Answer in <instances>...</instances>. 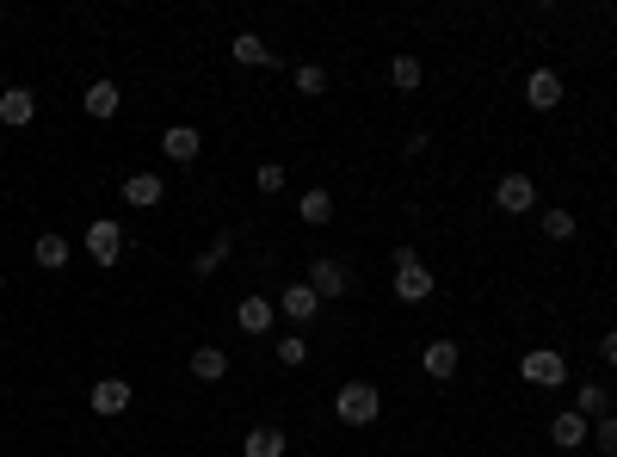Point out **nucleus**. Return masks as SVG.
Returning <instances> with one entry per match:
<instances>
[{
    "instance_id": "1",
    "label": "nucleus",
    "mask_w": 617,
    "mask_h": 457,
    "mask_svg": "<svg viewBox=\"0 0 617 457\" xmlns=\"http://www.w3.org/2000/svg\"><path fill=\"white\" fill-rule=\"evenodd\" d=\"M334 414L346 420V427H371V420L383 414V396H377V383H340V396H334Z\"/></svg>"
},
{
    "instance_id": "2",
    "label": "nucleus",
    "mask_w": 617,
    "mask_h": 457,
    "mask_svg": "<svg viewBox=\"0 0 617 457\" xmlns=\"http://www.w3.org/2000/svg\"><path fill=\"white\" fill-rule=\"evenodd\" d=\"M395 297L402 303H426L432 297V266L414 248H395Z\"/></svg>"
},
{
    "instance_id": "3",
    "label": "nucleus",
    "mask_w": 617,
    "mask_h": 457,
    "mask_svg": "<svg viewBox=\"0 0 617 457\" xmlns=\"http://www.w3.org/2000/svg\"><path fill=\"white\" fill-rule=\"evenodd\" d=\"M519 377L543 383V390H562V383H568V359L556 353V346H531V353L519 359Z\"/></svg>"
},
{
    "instance_id": "4",
    "label": "nucleus",
    "mask_w": 617,
    "mask_h": 457,
    "mask_svg": "<svg viewBox=\"0 0 617 457\" xmlns=\"http://www.w3.org/2000/svg\"><path fill=\"white\" fill-rule=\"evenodd\" d=\"M494 204L506 210V217H525V210L537 204V186H531V173H506V180L494 186Z\"/></svg>"
},
{
    "instance_id": "5",
    "label": "nucleus",
    "mask_w": 617,
    "mask_h": 457,
    "mask_svg": "<svg viewBox=\"0 0 617 457\" xmlns=\"http://www.w3.org/2000/svg\"><path fill=\"white\" fill-rule=\"evenodd\" d=\"M87 254H93L99 266H118V254H124V229H118L112 217H99V223L87 229Z\"/></svg>"
},
{
    "instance_id": "6",
    "label": "nucleus",
    "mask_w": 617,
    "mask_h": 457,
    "mask_svg": "<svg viewBox=\"0 0 617 457\" xmlns=\"http://www.w3.org/2000/svg\"><path fill=\"white\" fill-rule=\"evenodd\" d=\"M31 118H38V99H31V87H7V93H0V124L25 130Z\"/></svg>"
},
{
    "instance_id": "7",
    "label": "nucleus",
    "mask_w": 617,
    "mask_h": 457,
    "mask_svg": "<svg viewBox=\"0 0 617 457\" xmlns=\"http://www.w3.org/2000/svg\"><path fill=\"white\" fill-rule=\"evenodd\" d=\"M346 285H352V272H346L340 260H315V266H309V291H315V297H340Z\"/></svg>"
},
{
    "instance_id": "8",
    "label": "nucleus",
    "mask_w": 617,
    "mask_h": 457,
    "mask_svg": "<svg viewBox=\"0 0 617 457\" xmlns=\"http://www.w3.org/2000/svg\"><path fill=\"white\" fill-rule=\"evenodd\" d=\"M87 402H93V414H124L130 408V383L124 377H99Z\"/></svg>"
},
{
    "instance_id": "9",
    "label": "nucleus",
    "mask_w": 617,
    "mask_h": 457,
    "mask_svg": "<svg viewBox=\"0 0 617 457\" xmlns=\"http://www.w3.org/2000/svg\"><path fill=\"white\" fill-rule=\"evenodd\" d=\"M161 198H167L161 173H130V180H124V204H136V210H155Z\"/></svg>"
},
{
    "instance_id": "10",
    "label": "nucleus",
    "mask_w": 617,
    "mask_h": 457,
    "mask_svg": "<svg viewBox=\"0 0 617 457\" xmlns=\"http://www.w3.org/2000/svg\"><path fill=\"white\" fill-rule=\"evenodd\" d=\"M525 99L537 105V112H556V105H562V81H556V68H537V75L525 81Z\"/></svg>"
},
{
    "instance_id": "11",
    "label": "nucleus",
    "mask_w": 617,
    "mask_h": 457,
    "mask_svg": "<svg viewBox=\"0 0 617 457\" xmlns=\"http://www.w3.org/2000/svg\"><path fill=\"white\" fill-rule=\"evenodd\" d=\"M235 322H241V334H266V328L278 322V303H266V297H241Z\"/></svg>"
},
{
    "instance_id": "12",
    "label": "nucleus",
    "mask_w": 617,
    "mask_h": 457,
    "mask_svg": "<svg viewBox=\"0 0 617 457\" xmlns=\"http://www.w3.org/2000/svg\"><path fill=\"white\" fill-rule=\"evenodd\" d=\"M81 105H87V118H118V105H124V93H118L112 81H93V87L81 93Z\"/></svg>"
},
{
    "instance_id": "13",
    "label": "nucleus",
    "mask_w": 617,
    "mask_h": 457,
    "mask_svg": "<svg viewBox=\"0 0 617 457\" xmlns=\"http://www.w3.org/2000/svg\"><path fill=\"white\" fill-rule=\"evenodd\" d=\"M420 365H426V377H457V340H432L426 353H420Z\"/></svg>"
},
{
    "instance_id": "14",
    "label": "nucleus",
    "mask_w": 617,
    "mask_h": 457,
    "mask_svg": "<svg viewBox=\"0 0 617 457\" xmlns=\"http://www.w3.org/2000/svg\"><path fill=\"white\" fill-rule=\"evenodd\" d=\"M278 309H284V315H290V322H297V328H303V322H315V309H321V297H315L309 285H290V291L278 297Z\"/></svg>"
},
{
    "instance_id": "15",
    "label": "nucleus",
    "mask_w": 617,
    "mask_h": 457,
    "mask_svg": "<svg viewBox=\"0 0 617 457\" xmlns=\"http://www.w3.org/2000/svg\"><path fill=\"white\" fill-rule=\"evenodd\" d=\"M192 377L198 383H223L229 377V353H223V346H198V353H192Z\"/></svg>"
},
{
    "instance_id": "16",
    "label": "nucleus",
    "mask_w": 617,
    "mask_h": 457,
    "mask_svg": "<svg viewBox=\"0 0 617 457\" xmlns=\"http://www.w3.org/2000/svg\"><path fill=\"white\" fill-rule=\"evenodd\" d=\"M161 149H167V161H179V167L198 161V130H192V124H173V130L161 136Z\"/></svg>"
},
{
    "instance_id": "17",
    "label": "nucleus",
    "mask_w": 617,
    "mask_h": 457,
    "mask_svg": "<svg viewBox=\"0 0 617 457\" xmlns=\"http://www.w3.org/2000/svg\"><path fill=\"white\" fill-rule=\"evenodd\" d=\"M284 445H290V439H284L278 427H253V433L241 439V457H284Z\"/></svg>"
},
{
    "instance_id": "18",
    "label": "nucleus",
    "mask_w": 617,
    "mask_h": 457,
    "mask_svg": "<svg viewBox=\"0 0 617 457\" xmlns=\"http://www.w3.org/2000/svg\"><path fill=\"white\" fill-rule=\"evenodd\" d=\"M229 56H235L241 68H272V62H278V56H272V50H266L260 38H253V31H241V38L229 44Z\"/></svg>"
},
{
    "instance_id": "19",
    "label": "nucleus",
    "mask_w": 617,
    "mask_h": 457,
    "mask_svg": "<svg viewBox=\"0 0 617 457\" xmlns=\"http://www.w3.org/2000/svg\"><path fill=\"white\" fill-rule=\"evenodd\" d=\"M550 439H556V445H587V420H580L574 408H562V414L550 420Z\"/></svg>"
},
{
    "instance_id": "20",
    "label": "nucleus",
    "mask_w": 617,
    "mask_h": 457,
    "mask_svg": "<svg viewBox=\"0 0 617 457\" xmlns=\"http://www.w3.org/2000/svg\"><path fill=\"white\" fill-rule=\"evenodd\" d=\"M31 260H38L44 272L68 266V241H62V235H38V241H31Z\"/></svg>"
},
{
    "instance_id": "21",
    "label": "nucleus",
    "mask_w": 617,
    "mask_h": 457,
    "mask_svg": "<svg viewBox=\"0 0 617 457\" xmlns=\"http://www.w3.org/2000/svg\"><path fill=\"white\" fill-rule=\"evenodd\" d=\"M297 217H303V223H328V217H334V192H321V186L303 192V198H297Z\"/></svg>"
},
{
    "instance_id": "22",
    "label": "nucleus",
    "mask_w": 617,
    "mask_h": 457,
    "mask_svg": "<svg viewBox=\"0 0 617 457\" xmlns=\"http://www.w3.org/2000/svg\"><path fill=\"white\" fill-rule=\"evenodd\" d=\"M574 414H580V420H605V414H611L599 383H580V390H574Z\"/></svg>"
},
{
    "instance_id": "23",
    "label": "nucleus",
    "mask_w": 617,
    "mask_h": 457,
    "mask_svg": "<svg viewBox=\"0 0 617 457\" xmlns=\"http://www.w3.org/2000/svg\"><path fill=\"white\" fill-rule=\"evenodd\" d=\"M389 81H395V87H402V93H414V87L426 81V68H420L414 56H395V62H389Z\"/></svg>"
},
{
    "instance_id": "24",
    "label": "nucleus",
    "mask_w": 617,
    "mask_h": 457,
    "mask_svg": "<svg viewBox=\"0 0 617 457\" xmlns=\"http://www.w3.org/2000/svg\"><path fill=\"white\" fill-rule=\"evenodd\" d=\"M290 81H297V87H303V93L315 99V93H328V68H315V62H297V68H290Z\"/></svg>"
},
{
    "instance_id": "25",
    "label": "nucleus",
    "mask_w": 617,
    "mask_h": 457,
    "mask_svg": "<svg viewBox=\"0 0 617 457\" xmlns=\"http://www.w3.org/2000/svg\"><path fill=\"white\" fill-rule=\"evenodd\" d=\"M229 248H235V241H229V235H216V241H210V248H204V254L192 260V272H204V278H210L216 266H223V260H229Z\"/></svg>"
},
{
    "instance_id": "26",
    "label": "nucleus",
    "mask_w": 617,
    "mask_h": 457,
    "mask_svg": "<svg viewBox=\"0 0 617 457\" xmlns=\"http://www.w3.org/2000/svg\"><path fill=\"white\" fill-rule=\"evenodd\" d=\"M543 235H550V241H568V235H574V210H562V204L543 210Z\"/></svg>"
},
{
    "instance_id": "27",
    "label": "nucleus",
    "mask_w": 617,
    "mask_h": 457,
    "mask_svg": "<svg viewBox=\"0 0 617 457\" xmlns=\"http://www.w3.org/2000/svg\"><path fill=\"white\" fill-rule=\"evenodd\" d=\"M303 359H309L303 334H284V340H278V365H303Z\"/></svg>"
},
{
    "instance_id": "28",
    "label": "nucleus",
    "mask_w": 617,
    "mask_h": 457,
    "mask_svg": "<svg viewBox=\"0 0 617 457\" xmlns=\"http://www.w3.org/2000/svg\"><path fill=\"white\" fill-rule=\"evenodd\" d=\"M260 192H284V167L278 161H260Z\"/></svg>"
},
{
    "instance_id": "29",
    "label": "nucleus",
    "mask_w": 617,
    "mask_h": 457,
    "mask_svg": "<svg viewBox=\"0 0 617 457\" xmlns=\"http://www.w3.org/2000/svg\"><path fill=\"white\" fill-rule=\"evenodd\" d=\"M599 445L617 457V414H605V420H599Z\"/></svg>"
},
{
    "instance_id": "30",
    "label": "nucleus",
    "mask_w": 617,
    "mask_h": 457,
    "mask_svg": "<svg viewBox=\"0 0 617 457\" xmlns=\"http://www.w3.org/2000/svg\"><path fill=\"white\" fill-rule=\"evenodd\" d=\"M599 353H605V365H617V328H611V334L599 340Z\"/></svg>"
}]
</instances>
